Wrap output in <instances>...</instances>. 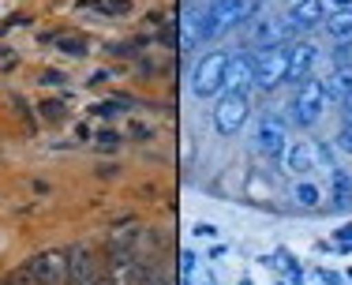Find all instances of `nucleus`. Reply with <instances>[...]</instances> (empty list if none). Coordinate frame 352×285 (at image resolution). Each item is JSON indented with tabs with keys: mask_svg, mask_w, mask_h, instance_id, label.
Returning <instances> with one entry per match:
<instances>
[{
	"mask_svg": "<svg viewBox=\"0 0 352 285\" xmlns=\"http://www.w3.org/2000/svg\"><path fill=\"white\" fill-rule=\"evenodd\" d=\"M248 87H255V61L244 53H236L229 61V72H225V90H240L248 94Z\"/></svg>",
	"mask_w": 352,
	"mask_h": 285,
	"instance_id": "nucleus-13",
	"label": "nucleus"
},
{
	"mask_svg": "<svg viewBox=\"0 0 352 285\" xmlns=\"http://www.w3.org/2000/svg\"><path fill=\"white\" fill-rule=\"evenodd\" d=\"M330 196H333V207H349L352 203V177L345 169H338V165L330 169Z\"/></svg>",
	"mask_w": 352,
	"mask_h": 285,
	"instance_id": "nucleus-14",
	"label": "nucleus"
},
{
	"mask_svg": "<svg viewBox=\"0 0 352 285\" xmlns=\"http://www.w3.org/2000/svg\"><path fill=\"white\" fill-rule=\"evenodd\" d=\"M195 271V255H191V251H184V274H191Z\"/></svg>",
	"mask_w": 352,
	"mask_h": 285,
	"instance_id": "nucleus-24",
	"label": "nucleus"
},
{
	"mask_svg": "<svg viewBox=\"0 0 352 285\" xmlns=\"http://www.w3.org/2000/svg\"><path fill=\"white\" fill-rule=\"evenodd\" d=\"M19 278L30 282V285H68V282H72L68 251H64V248L41 251V255H34V259H30V263L19 271Z\"/></svg>",
	"mask_w": 352,
	"mask_h": 285,
	"instance_id": "nucleus-3",
	"label": "nucleus"
},
{
	"mask_svg": "<svg viewBox=\"0 0 352 285\" xmlns=\"http://www.w3.org/2000/svg\"><path fill=\"white\" fill-rule=\"evenodd\" d=\"M322 109H326V87H322V79L307 75V79L296 87V94H292V120H296V128H311V124H318Z\"/></svg>",
	"mask_w": 352,
	"mask_h": 285,
	"instance_id": "nucleus-4",
	"label": "nucleus"
},
{
	"mask_svg": "<svg viewBox=\"0 0 352 285\" xmlns=\"http://www.w3.org/2000/svg\"><path fill=\"white\" fill-rule=\"evenodd\" d=\"M258 15V0H214L203 12V19L195 23V38L199 41H214L221 34H229L240 23H251Z\"/></svg>",
	"mask_w": 352,
	"mask_h": 285,
	"instance_id": "nucleus-1",
	"label": "nucleus"
},
{
	"mask_svg": "<svg viewBox=\"0 0 352 285\" xmlns=\"http://www.w3.org/2000/svg\"><path fill=\"white\" fill-rule=\"evenodd\" d=\"M296 203L300 207H315L318 203V188L311 180H296Z\"/></svg>",
	"mask_w": 352,
	"mask_h": 285,
	"instance_id": "nucleus-18",
	"label": "nucleus"
},
{
	"mask_svg": "<svg viewBox=\"0 0 352 285\" xmlns=\"http://www.w3.org/2000/svg\"><path fill=\"white\" fill-rule=\"evenodd\" d=\"M333 237H338V244H352V222H349V225H341V229L333 233Z\"/></svg>",
	"mask_w": 352,
	"mask_h": 285,
	"instance_id": "nucleus-23",
	"label": "nucleus"
},
{
	"mask_svg": "<svg viewBox=\"0 0 352 285\" xmlns=\"http://www.w3.org/2000/svg\"><path fill=\"white\" fill-rule=\"evenodd\" d=\"M68 266H72V285H98L102 282V266L94 263V255L87 248H72Z\"/></svg>",
	"mask_w": 352,
	"mask_h": 285,
	"instance_id": "nucleus-12",
	"label": "nucleus"
},
{
	"mask_svg": "<svg viewBox=\"0 0 352 285\" xmlns=\"http://www.w3.org/2000/svg\"><path fill=\"white\" fill-rule=\"evenodd\" d=\"M281 169L289 173V177H300L304 180L307 173H315V142L307 139H289V147L281 150Z\"/></svg>",
	"mask_w": 352,
	"mask_h": 285,
	"instance_id": "nucleus-8",
	"label": "nucleus"
},
{
	"mask_svg": "<svg viewBox=\"0 0 352 285\" xmlns=\"http://www.w3.org/2000/svg\"><path fill=\"white\" fill-rule=\"evenodd\" d=\"M322 15H326L322 0H292L285 19H289V30H300V34H304V30H315L318 23H322Z\"/></svg>",
	"mask_w": 352,
	"mask_h": 285,
	"instance_id": "nucleus-10",
	"label": "nucleus"
},
{
	"mask_svg": "<svg viewBox=\"0 0 352 285\" xmlns=\"http://www.w3.org/2000/svg\"><path fill=\"white\" fill-rule=\"evenodd\" d=\"M285 75H289V45L263 49L258 61H255V87L263 90V94H270V90H278L285 83Z\"/></svg>",
	"mask_w": 352,
	"mask_h": 285,
	"instance_id": "nucleus-6",
	"label": "nucleus"
},
{
	"mask_svg": "<svg viewBox=\"0 0 352 285\" xmlns=\"http://www.w3.org/2000/svg\"><path fill=\"white\" fill-rule=\"evenodd\" d=\"M349 278H352V271H349Z\"/></svg>",
	"mask_w": 352,
	"mask_h": 285,
	"instance_id": "nucleus-29",
	"label": "nucleus"
},
{
	"mask_svg": "<svg viewBox=\"0 0 352 285\" xmlns=\"http://www.w3.org/2000/svg\"><path fill=\"white\" fill-rule=\"evenodd\" d=\"M98 285H113V282H109V278H105V271H102V282H98Z\"/></svg>",
	"mask_w": 352,
	"mask_h": 285,
	"instance_id": "nucleus-28",
	"label": "nucleus"
},
{
	"mask_svg": "<svg viewBox=\"0 0 352 285\" xmlns=\"http://www.w3.org/2000/svg\"><path fill=\"white\" fill-rule=\"evenodd\" d=\"M326 30H330L333 41H352V8H338L326 19Z\"/></svg>",
	"mask_w": 352,
	"mask_h": 285,
	"instance_id": "nucleus-15",
	"label": "nucleus"
},
{
	"mask_svg": "<svg viewBox=\"0 0 352 285\" xmlns=\"http://www.w3.org/2000/svg\"><path fill=\"white\" fill-rule=\"evenodd\" d=\"M248 113H251V102L248 94H240V90H221L217 94V105H214V128L217 136H236L240 128L248 124Z\"/></svg>",
	"mask_w": 352,
	"mask_h": 285,
	"instance_id": "nucleus-5",
	"label": "nucleus"
},
{
	"mask_svg": "<svg viewBox=\"0 0 352 285\" xmlns=\"http://www.w3.org/2000/svg\"><path fill=\"white\" fill-rule=\"evenodd\" d=\"M195 237L214 240V237H217V225H210V222H199V225H195Z\"/></svg>",
	"mask_w": 352,
	"mask_h": 285,
	"instance_id": "nucleus-21",
	"label": "nucleus"
},
{
	"mask_svg": "<svg viewBox=\"0 0 352 285\" xmlns=\"http://www.w3.org/2000/svg\"><path fill=\"white\" fill-rule=\"evenodd\" d=\"M56 49L60 53H68V56H87V41L82 38H75V34H56Z\"/></svg>",
	"mask_w": 352,
	"mask_h": 285,
	"instance_id": "nucleus-16",
	"label": "nucleus"
},
{
	"mask_svg": "<svg viewBox=\"0 0 352 285\" xmlns=\"http://www.w3.org/2000/svg\"><path fill=\"white\" fill-rule=\"evenodd\" d=\"M255 147H258V154H266V158H281V150L289 147V124H285L281 116L266 113L255 128Z\"/></svg>",
	"mask_w": 352,
	"mask_h": 285,
	"instance_id": "nucleus-7",
	"label": "nucleus"
},
{
	"mask_svg": "<svg viewBox=\"0 0 352 285\" xmlns=\"http://www.w3.org/2000/svg\"><path fill=\"white\" fill-rule=\"evenodd\" d=\"M229 61H232L229 49H214V53L199 56L195 68H191V90H195V98H217V94H221Z\"/></svg>",
	"mask_w": 352,
	"mask_h": 285,
	"instance_id": "nucleus-2",
	"label": "nucleus"
},
{
	"mask_svg": "<svg viewBox=\"0 0 352 285\" xmlns=\"http://www.w3.org/2000/svg\"><path fill=\"white\" fill-rule=\"evenodd\" d=\"M338 147L345 150V154H352V116H345V124H341V131H338Z\"/></svg>",
	"mask_w": 352,
	"mask_h": 285,
	"instance_id": "nucleus-20",
	"label": "nucleus"
},
{
	"mask_svg": "<svg viewBox=\"0 0 352 285\" xmlns=\"http://www.w3.org/2000/svg\"><path fill=\"white\" fill-rule=\"evenodd\" d=\"M289 19H255L251 23V45L258 49H274V45H289Z\"/></svg>",
	"mask_w": 352,
	"mask_h": 285,
	"instance_id": "nucleus-9",
	"label": "nucleus"
},
{
	"mask_svg": "<svg viewBox=\"0 0 352 285\" xmlns=\"http://www.w3.org/2000/svg\"><path fill=\"white\" fill-rule=\"evenodd\" d=\"M139 282H142V285H173V282L162 274V266L150 263V259H146V263H139Z\"/></svg>",
	"mask_w": 352,
	"mask_h": 285,
	"instance_id": "nucleus-17",
	"label": "nucleus"
},
{
	"mask_svg": "<svg viewBox=\"0 0 352 285\" xmlns=\"http://www.w3.org/2000/svg\"><path fill=\"white\" fill-rule=\"evenodd\" d=\"M315 61H318V49L311 45V41H296V45H289V75H285V83H304L307 75H311L315 68Z\"/></svg>",
	"mask_w": 352,
	"mask_h": 285,
	"instance_id": "nucleus-11",
	"label": "nucleus"
},
{
	"mask_svg": "<svg viewBox=\"0 0 352 285\" xmlns=\"http://www.w3.org/2000/svg\"><path fill=\"white\" fill-rule=\"evenodd\" d=\"M45 116H49V120H53V116L60 120V116H64V109H60V105H45Z\"/></svg>",
	"mask_w": 352,
	"mask_h": 285,
	"instance_id": "nucleus-25",
	"label": "nucleus"
},
{
	"mask_svg": "<svg viewBox=\"0 0 352 285\" xmlns=\"http://www.w3.org/2000/svg\"><path fill=\"white\" fill-rule=\"evenodd\" d=\"M120 131H98V150H120Z\"/></svg>",
	"mask_w": 352,
	"mask_h": 285,
	"instance_id": "nucleus-19",
	"label": "nucleus"
},
{
	"mask_svg": "<svg viewBox=\"0 0 352 285\" xmlns=\"http://www.w3.org/2000/svg\"><path fill=\"white\" fill-rule=\"evenodd\" d=\"M105 12H131V0H105Z\"/></svg>",
	"mask_w": 352,
	"mask_h": 285,
	"instance_id": "nucleus-22",
	"label": "nucleus"
},
{
	"mask_svg": "<svg viewBox=\"0 0 352 285\" xmlns=\"http://www.w3.org/2000/svg\"><path fill=\"white\" fill-rule=\"evenodd\" d=\"M322 282H326V285H338V282H341V274H333V271H322Z\"/></svg>",
	"mask_w": 352,
	"mask_h": 285,
	"instance_id": "nucleus-26",
	"label": "nucleus"
},
{
	"mask_svg": "<svg viewBox=\"0 0 352 285\" xmlns=\"http://www.w3.org/2000/svg\"><path fill=\"white\" fill-rule=\"evenodd\" d=\"M333 8H352V0H330Z\"/></svg>",
	"mask_w": 352,
	"mask_h": 285,
	"instance_id": "nucleus-27",
	"label": "nucleus"
}]
</instances>
